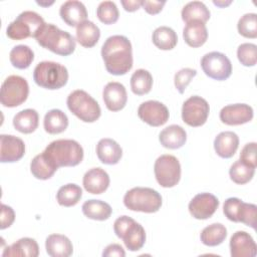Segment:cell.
I'll return each mask as SVG.
<instances>
[{"mask_svg":"<svg viewBox=\"0 0 257 257\" xmlns=\"http://www.w3.org/2000/svg\"><path fill=\"white\" fill-rule=\"evenodd\" d=\"M101 56L110 74L123 75L133 67L132 43L123 35L109 36L101 46Z\"/></svg>","mask_w":257,"mask_h":257,"instance_id":"6da1fadb","label":"cell"},{"mask_svg":"<svg viewBox=\"0 0 257 257\" xmlns=\"http://www.w3.org/2000/svg\"><path fill=\"white\" fill-rule=\"evenodd\" d=\"M35 39L40 46L61 56L70 55L75 50L76 43L73 36L51 23H46Z\"/></svg>","mask_w":257,"mask_h":257,"instance_id":"7a4b0ae2","label":"cell"},{"mask_svg":"<svg viewBox=\"0 0 257 257\" xmlns=\"http://www.w3.org/2000/svg\"><path fill=\"white\" fill-rule=\"evenodd\" d=\"M43 152L57 168L77 166L83 159V149L74 140L60 139L53 141Z\"/></svg>","mask_w":257,"mask_h":257,"instance_id":"3957f363","label":"cell"},{"mask_svg":"<svg viewBox=\"0 0 257 257\" xmlns=\"http://www.w3.org/2000/svg\"><path fill=\"white\" fill-rule=\"evenodd\" d=\"M34 82L46 89H59L67 83L68 71L67 68L54 61H41L33 71Z\"/></svg>","mask_w":257,"mask_h":257,"instance_id":"277c9868","label":"cell"},{"mask_svg":"<svg viewBox=\"0 0 257 257\" xmlns=\"http://www.w3.org/2000/svg\"><path fill=\"white\" fill-rule=\"evenodd\" d=\"M123 204L132 211L155 213L162 206V196L152 188L135 187L123 196Z\"/></svg>","mask_w":257,"mask_h":257,"instance_id":"5b68a950","label":"cell"},{"mask_svg":"<svg viewBox=\"0 0 257 257\" xmlns=\"http://www.w3.org/2000/svg\"><path fill=\"white\" fill-rule=\"evenodd\" d=\"M44 19L34 11H23L6 28V34L13 40L36 37L45 25Z\"/></svg>","mask_w":257,"mask_h":257,"instance_id":"8992f818","label":"cell"},{"mask_svg":"<svg viewBox=\"0 0 257 257\" xmlns=\"http://www.w3.org/2000/svg\"><path fill=\"white\" fill-rule=\"evenodd\" d=\"M68 109L84 122H93L99 118L101 109L98 102L86 91L76 89L66 99Z\"/></svg>","mask_w":257,"mask_h":257,"instance_id":"52a82bcc","label":"cell"},{"mask_svg":"<svg viewBox=\"0 0 257 257\" xmlns=\"http://www.w3.org/2000/svg\"><path fill=\"white\" fill-rule=\"evenodd\" d=\"M113 231L130 251H138L145 245L146 231L144 227L128 216L118 217L113 223Z\"/></svg>","mask_w":257,"mask_h":257,"instance_id":"ba28073f","label":"cell"},{"mask_svg":"<svg viewBox=\"0 0 257 257\" xmlns=\"http://www.w3.org/2000/svg\"><path fill=\"white\" fill-rule=\"evenodd\" d=\"M28 93L29 85L24 77L9 75L1 85V104L5 107H16L27 99Z\"/></svg>","mask_w":257,"mask_h":257,"instance_id":"9c48e42d","label":"cell"},{"mask_svg":"<svg viewBox=\"0 0 257 257\" xmlns=\"http://www.w3.org/2000/svg\"><path fill=\"white\" fill-rule=\"evenodd\" d=\"M157 182L164 188L175 187L181 179V165L179 160L172 155L160 156L154 165Z\"/></svg>","mask_w":257,"mask_h":257,"instance_id":"30bf717a","label":"cell"},{"mask_svg":"<svg viewBox=\"0 0 257 257\" xmlns=\"http://www.w3.org/2000/svg\"><path fill=\"white\" fill-rule=\"evenodd\" d=\"M201 67L204 73L215 80H225L232 73V63L222 52L212 51L206 53L201 59Z\"/></svg>","mask_w":257,"mask_h":257,"instance_id":"8fae6325","label":"cell"},{"mask_svg":"<svg viewBox=\"0 0 257 257\" xmlns=\"http://www.w3.org/2000/svg\"><path fill=\"white\" fill-rule=\"evenodd\" d=\"M210 106L207 100L199 95H193L184 101L182 119L190 126L203 125L209 116Z\"/></svg>","mask_w":257,"mask_h":257,"instance_id":"7c38bea8","label":"cell"},{"mask_svg":"<svg viewBox=\"0 0 257 257\" xmlns=\"http://www.w3.org/2000/svg\"><path fill=\"white\" fill-rule=\"evenodd\" d=\"M139 117L151 126L165 124L170 116L168 107L158 100H147L138 108Z\"/></svg>","mask_w":257,"mask_h":257,"instance_id":"4fadbf2b","label":"cell"},{"mask_svg":"<svg viewBox=\"0 0 257 257\" xmlns=\"http://www.w3.org/2000/svg\"><path fill=\"white\" fill-rule=\"evenodd\" d=\"M219 207V200L211 193L197 194L189 203L190 214L198 220H206L213 216Z\"/></svg>","mask_w":257,"mask_h":257,"instance_id":"5bb4252c","label":"cell"},{"mask_svg":"<svg viewBox=\"0 0 257 257\" xmlns=\"http://www.w3.org/2000/svg\"><path fill=\"white\" fill-rule=\"evenodd\" d=\"M253 108L246 103L228 104L220 110V119L228 125H239L252 120Z\"/></svg>","mask_w":257,"mask_h":257,"instance_id":"9a60e30c","label":"cell"},{"mask_svg":"<svg viewBox=\"0 0 257 257\" xmlns=\"http://www.w3.org/2000/svg\"><path fill=\"white\" fill-rule=\"evenodd\" d=\"M0 161L1 163H14L22 159L25 154L24 142L12 135L0 136Z\"/></svg>","mask_w":257,"mask_h":257,"instance_id":"2e32d148","label":"cell"},{"mask_svg":"<svg viewBox=\"0 0 257 257\" xmlns=\"http://www.w3.org/2000/svg\"><path fill=\"white\" fill-rule=\"evenodd\" d=\"M230 252L232 257H254L257 245L249 233L237 231L230 239Z\"/></svg>","mask_w":257,"mask_h":257,"instance_id":"e0dca14e","label":"cell"},{"mask_svg":"<svg viewBox=\"0 0 257 257\" xmlns=\"http://www.w3.org/2000/svg\"><path fill=\"white\" fill-rule=\"evenodd\" d=\"M102 97L108 110L118 111L125 106L127 93L123 84L116 81H111L104 86Z\"/></svg>","mask_w":257,"mask_h":257,"instance_id":"ac0fdd59","label":"cell"},{"mask_svg":"<svg viewBox=\"0 0 257 257\" xmlns=\"http://www.w3.org/2000/svg\"><path fill=\"white\" fill-rule=\"evenodd\" d=\"M109 176L101 168H92L88 170L82 179V184L86 192L99 195L106 191L109 186Z\"/></svg>","mask_w":257,"mask_h":257,"instance_id":"d6986e66","label":"cell"},{"mask_svg":"<svg viewBox=\"0 0 257 257\" xmlns=\"http://www.w3.org/2000/svg\"><path fill=\"white\" fill-rule=\"evenodd\" d=\"M61 19L68 26H78L86 20L87 11L84 4L77 0H68L64 2L59 9Z\"/></svg>","mask_w":257,"mask_h":257,"instance_id":"ffe728a7","label":"cell"},{"mask_svg":"<svg viewBox=\"0 0 257 257\" xmlns=\"http://www.w3.org/2000/svg\"><path fill=\"white\" fill-rule=\"evenodd\" d=\"M96 155L102 164L115 165L121 159L122 150L114 140L104 138L96 145Z\"/></svg>","mask_w":257,"mask_h":257,"instance_id":"44dd1931","label":"cell"},{"mask_svg":"<svg viewBox=\"0 0 257 257\" xmlns=\"http://www.w3.org/2000/svg\"><path fill=\"white\" fill-rule=\"evenodd\" d=\"M239 147V138L234 132H222L214 140V149L223 159L232 158Z\"/></svg>","mask_w":257,"mask_h":257,"instance_id":"7402d4cb","label":"cell"},{"mask_svg":"<svg viewBox=\"0 0 257 257\" xmlns=\"http://www.w3.org/2000/svg\"><path fill=\"white\" fill-rule=\"evenodd\" d=\"M159 141L164 148L176 150L185 145L187 141V133L181 125L171 124L160 133Z\"/></svg>","mask_w":257,"mask_h":257,"instance_id":"603a6c76","label":"cell"},{"mask_svg":"<svg viewBox=\"0 0 257 257\" xmlns=\"http://www.w3.org/2000/svg\"><path fill=\"white\" fill-rule=\"evenodd\" d=\"M45 249L51 257H68L73 252L71 241L61 234L49 235L45 241Z\"/></svg>","mask_w":257,"mask_h":257,"instance_id":"cb8c5ba5","label":"cell"},{"mask_svg":"<svg viewBox=\"0 0 257 257\" xmlns=\"http://www.w3.org/2000/svg\"><path fill=\"white\" fill-rule=\"evenodd\" d=\"M39 255V247L37 242L29 237H24L12 245L4 249L2 256H21V257H37Z\"/></svg>","mask_w":257,"mask_h":257,"instance_id":"d4e9b609","label":"cell"},{"mask_svg":"<svg viewBox=\"0 0 257 257\" xmlns=\"http://www.w3.org/2000/svg\"><path fill=\"white\" fill-rule=\"evenodd\" d=\"M185 42L191 47L202 46L208 38V31L205 23L201 21H191L186 24L183 30Z\"/></svg>","mask_w":257,"mask_h":257,"instance_id":"484cf974","label":"cell"},{"mask_svg":"<svg viewBox=\"0 0 257 257\" xmlns=\"http://www.w3.org/2000/svg\"><path fill=\"white\" fill-rule=\"evenodd\" d=\"M54 163L45 155L44 152L35 156L30 163L31 174L38 180H48L57 171Z\"/></svg>","mask_w":257,"mask_h":257,"instance_id":"4316f807","label":"cell"},{"mask_svg":"<svg viewBox=\"0 0 257 257\" xmlns=\"http://www.w3.org/2000/svg\"><path fill=\"white\" fill-rule=\"evenodd\" d=\"M39 122V115L35 109L26 108L17 112L13 117V125L16 131L22 134L33 133Z\"/></svg>","mask_w":257,"mask_h":257,"instance_id":"83f0119b","label":"cell"},{"mask_svg":"<svg viewBox=\"0 0 257 257\" xmlns=\"http://www.w3.org/2000/svg\"><path fill=\"white\" fill-rule=\"evenodd\" d=\"M99 37L100 30L92 21L85 20L76 27V40L83 47H93Z\"/></svg>","mask_w":257,"mask_h":257,"instance_id":"f1b7e54d","label":"cell"},{"mask_svg":"<svg viewBox=\"0 0 257 257\" xmlns=\"http://www.w3.org/2000/svg\"><path fill=\"white\" fill-rule=\"evenodd\" d=\"M82 213L88 219L104 221L107 220L112 212V209L109 204L100 200H87L82 204Z\"/></svg>","mask_w":257,"mask_h":257,"instance_id":"f546056e","label":"cell"},{"mask_svg":"<svg viewBox=\"0 0 257 257\" xmlns=\"http://www.w3.org/2000/svg\"><path fill=\"white\" fill-rule=\"evenodd\" d=\"M43 126L46 133L56 135L64 132L68 126V117L60 109L53 108L46 112L43 119Z\"/></svg>","mask_w":257,"mask_h":257,"instance_id":"4dcf8cb0","label":"cell"},{"mask_svg":"<svg viewBox=\"0 0 257 257\" xmlns=\"http://www.w3.org/2000/svg\"><path fill=\"white\" fill-rule=\"evenodd\" d=\"M181 15L186 23L191 21H201L206 23L210 18V11L203 2L191 1L183 7Z\"/></svg>","mask_w":257,"mask_h":257,"instance_id":"1f68e13d","label":"cell"},{"mask_svg":"<svg viewBox=\"0 0 257 257\" xmlns=\"http://www.w3.org/2000/svg\"><path fill=\"white\" fill-rule=\"evenodd\" d=\"M153 43L162 50L173 49L178 42V36L174 29L168 26H160L155 29L152 35Z\"/></svg>","mask_w":257,"mask_h":257,"instance_id":"d6a6232c","label":"cell"},{"mask_svg":"<svg viewBox=\"0 0 257 257\" xmlns=\"http://www.w3.org/2000/svg\"><path fill=\"white\" fill-rule=\"evenodd\" d=\"M227 236V229L221 223H213L205 227L200 235L202 243L206 246L214 247L223 243Z\"/></svg>","mask_w":257,"mask_h":257,"instance_id":"836d02e7","label":"cell"},{"mask_svg":"<svg viewBox=\"0 0 257 257\" xmlns=\"http://www.w3.org/2000/svg\"><path fill=\"white\" fill-rule=\"evenodd\" d=\"M9 59L14 67L18 69H25L28 68L32 63L34 59V52L29 46L19 44L11 49Z\"/></svg>","mask_w":257,"mask_h":257,"instance_id":"e575fe53","label":"cell"},{"mask_svg":"<svg viewBox=\"0 0 257 257\" xmlns=\"http://www.w3.org/2000/svg\"><path fill=\"white\" fill-rule=\"evenodd\" d=\"M153 86V76L150 71L140 68L131 77L132 91L137 95H144L151 91Z\"/></svg>","mask_w":257,"mask_h":257,"instance_id":"d590c367","label":"cell"},{"mask_svg":"<svg viewBox=\"0 0 257 257\" xmlns=\"http://www.w3.org/2000/svg\"><path fill=\"white\" fill-rule=\"evenodd\" d=\"M82 197V190L76 184H66L61 186L56 194V200L60 206L72 207L76 205Z\"/></svg>","mask_w":257,"mask_h":257,"instance_id":"8d00e7d4","label":"cell"},{"mask_svg":"<svg viewBox=\"0 0 257 257\" xmlns=\"http://www.w3.org/2000/svg\"><path fill=\"white\" fill-rule=\"evenodd\" d=\"M255 173V169L252 167L247 166L240 160L233 163V165L230 167L229 175L230 179L238 184V185H244L252 180Z\"/></svg>","mask_w":257,"mask_h":257,"instance_id":"74e56055","label":"cell"},{"mask_svg":"<svg viewBox=\"0 0 257 257\" xmlns=\"http://www.w3.org/2000/svg\"><path fill=\"white\" fill-rule=\"evenodd\" d=\"M96 15L98 19L104 24L115 23L118 19L119 12L117 6L112 1H102L96 8Z\"/></svg>","mask_w":257,"mask_h":257,"instance_id":"f35d334b","label":"cell"},{"mask_svg":"<svg viewBox=\"0 0 257 257\" xmlns=\"http://www.w3.org/2000/svg\"><path fill=\"white\" fill-rule=\"evenodd\" d=\"M238 32L246 38L257 37V15L256 13H246L238 21Z\"/></svg>","mask_w":257,"mask_h":257,"instance_id":"ab89813d","label":"cell"},{"mask_svg":"<svg viewBox=\"0 0 257 257\" xmlns=\"http://www.w3.org/2000/svg\"><path fill=\"white\" fill-rule=\"evenodd\" d=\"M237 57L244 66H254L257 62V46L254 43H242L237 49Z\"/></svg>","mask_w":257,"mask_h":257,"instance_id":"60d3db41","label":"cell"},{"mask_svg":"<svg viewBox=\"0 0 257 257\" xmlns=\"http://www.w3.org/2000/svg\"><path fill=\"white\" fill-rule=\"evenodd\" d=\"M256 211L257 207L254 204L241 202L237 214L238 223L241 222L253 229H256Z\"/></svg>","mask_w":257,"mask_h":257,"instance_id":"b9f144b4","label":"cell"},{"mask_svg":"<svg viewBox=\"0 0 257 257\" xmlns=\"http://www.w3.org/2000/svg\"><path fill=\"white\" fill-rule=\"evenodd\" d=\"M196 74H197V70L193 69V68H189V67L182 68L178 72H176L175 78H174V83L180 93H184L188 84L196 76Z\"/></svg>","mask_w":257,"mask_h":257,"instance_id":"7bdbcfd3","label":"cell"},{"mask_svg":"<svg viewBox=\"0 0 257 257\" xmlns=\"http://www.w3.org/2000/svg\"><path fill=\"white\" fill-rule=\"evenodd\" d=\"M257 146L256 143H248L246 144L240 153V161L246 164L249 167L256 168L257 166V158H256Z\"/></svg>","mask_w":257,"mask_h":257,"instance_id":"ee69618b","label":"cell"},{"mask_svg":"<svg viewBox=\"0 0 257 257\" xmlns=\"http://www.w3.org/2000/svg\"><path fill=\"white\" fill-rule=\"evenodd\" d=\"M241 202H242V200H240L238 198H235V197L228 198L224 202L223 213L225 214V216L227 217L228 220L238 223L237 214H238V210H239V206H240Z\"/></svg>","mask_w":257,"mask_h":257,"instance_id":"f6af8a7d","label":"cell"},{"mask_svg":"<svg viewBox=\"0 0 257 257\" xmlns=\"http://www.w3.org/2000/svg\"><path fill=\"white\" fill-rule=\"evenodd\" d=\"M15 220V213L13 209L5 204L1 205V225L0 229L4 230L10 227Z\"/></svg>","mask_w":257,"mask_h":257,"instance_id":"bcb514c9","label":"cell"},{"mask_svg":"<svg viewBox=\"0 0 257 257\" xmlns=\"http://www.w3.org/2000/svg\"><path fill=\"white\" fill-rule=\"evenodd\" d=\"M165 4H166V1H148V0L142 1L143 8L146 10L147 13L151 15H155L161 12Z\"/></svg>","mask_w":257,"mask_h":257,"instance_id":"7dc6e473","label":"cell"},{"mask_svg":"<svg viewBox=\"0 0 257 257\" xmlns=\"http://www.w3.org/2000/svg\"><path fill=\"white\" fill-rule=\"evenodd\" d=\"M102 256L103 257H111V256L124 257L125 252L119 244H110L105 247V249L102 252Z\"/></svg>","mask_w":257,"mask_h":257,"instance_id":"c3c4849f","label":"cell"},{"mask_svg":"<svg viewBox=\"0 0 257 257\" xmlns=\"http://www.w3.org/2000/svg\"><path fill=\"white\" fill-rule=\"evenodd\" d=\"M120 3L123 9L128 12H134L142 6V0H121Z\"/></svg>","mask_w":257,"mask_h":257,"instance_id":"681fc988","label":"cell"},{"mask_svg":"<svg viewBox=\"0 0 257 257\" xmlns=\"http://www.w3.org/2000/svg\"><path fill=\"white\" fill-rule=\"evenodd\" d=\"M213 3L219 7H225L229 4H231V1H228V2H221V1H213Z\"/></svg>","mask_w":257,"mask_h":257,"instance_id":"f907efd6","label":"cell"},{"mask_svg":"<svg viewBox=\"0 0 257 257\" xmlns=\"http://www.w3.org/2000/svg\"><path fill=\"white\" fill-rule=\"evenodd\" d=\"M37 4H39V5H41V6H49V5L53 4V1H51V2H49V3H44V2H38V1H37Z\"/></svg>","mask_w":257,"mask_h":257,"instance_id":"816d5d0a","label":"cell"}]
</instances>
